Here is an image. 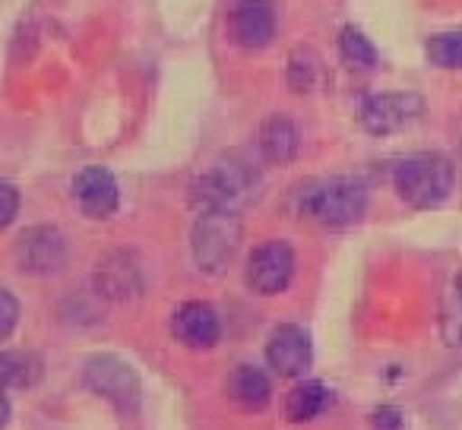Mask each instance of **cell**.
Here are the masks:
<instances>
[{"label":"cell","mask_w":462,"mask_h":430,"mask_svg":"<svg viewBox=\"0 0 462 430\" xmlns=\"http://www.w3.org/2000/svg\"><path fill=\"white\" fill-rule=\"evenodd\" d=\"M428 58H430V64L443 67V70H462V29L430 35Z\"/></svg>","instance_id":"18"},{"label":"cell","mask_w":462,"mask_h":430,"mask_svg":"<svg viewBox=\"0 0 462 430\" xmlns=\"http://www.w3.org/2000/svg\"><path fill=\"white\" fill-rule=\"evenodd\" d=\"M0 206H4V209H0V225L10 228L16 219V212H20V190H16L10 180L0 184Z\"/></svg>","instance_id":"22"},{"label":"cell","mask_w":462,"mask_h":430,"mask_svg":"<svg viewBox=\"0 0 462 430\" xmlns=\"http://www.w3.org/2000/svg\"><path fill=\"white\" fill-rule=\"evenodd\" d=\"M317 79H320V60H314L308 51H298L289 60V86L298 92L317 89Z\"/></svg>","instance_id":"20"},{"label":"cell","mask_w":462,"mask_h":430,"mask_svg":"<svg viewBox=\"0 0 462 430\" xmlns=\"http://www.w3.org/2000/svg\"><path fill=\"white\" fill-rule=\"evenodd\" d=\"M453 291H456V295H459V301H462V272H459V276H456V282H453Z\"/></svg>","instance_id":"24"},{"label":"cell","mask_w":462,"mask_h":430,"mask_svg":"<svg viewBox=\"0 0 462 430\" xmlns=\"http://www.w3.org/2000/svg\"><path fill=\"white\" fill-rule=\"evenodd\" d=\"M301 146V133H298V124L285 114H273L270 121H263L260 127V155H263L270 165H289L298 155Z\"/></svg>","instance_id":"15"},{"label":"cell","mask_w":462,"mask_h":430,"mask_svg":"<svg viewBox=\"0 0 462 430\" xmlns=\"http://www.w3.org/2000/svg\"><path fill=\"white\" fill-rule=\"evenodd\" d=\"M0 377L7 389H26L42 380V358L32 352H4L0 354Z\"/></svg>","instance_id":"17"},{"label":"cell","mask_w":462,"mask_h":430,"mask_svg":"<svg viewBox=\"0 0 462 430\" xmlns=\"http://www.w3.org/2000/svg\"><path fill=\"white\" fill-rule=\"evenodd\" d=\"M245 279L257 295H282L295 279V247L285 241H263L251 251Z\"/></svg>","instance_id":"6"},{"label":"cell","mask_w":462,"mask_h":430,"mask_svg":"<svg viewBox=\"0 0 462 430\" xmlns=\"http://www.w3.org/2000/svg\"><path fill=\"white\" fill-rule=\"evenodd\" d=\"M254 174L251 161L241 155H218L206 171L197 174L190 187V203L197 212H212V209H231L238 212V206L251 197L254 190Z\"/></svg>","instance_id":"1"},{"label":"cell","mask_w":462,"mask_h":430,"mask_svg":"<svg viewBox=\"0 0 462 430\" xmlns=\"http://www.w3.org/2000/svg\"><path fill=\"white\" fill-rule=\"evenodd\" d=\"M7 421H10V398L4 396V424H7Z\"/></svg>","instance_id":"25"},{"label":"cell","mask_w":462,"mask_h":430,"mask_svg":"<svg viewBox=\"0 0 462 430\" xmlns=\"http://www.w3.org/2000/svg\"><path fill=\"white\" fill-rule=\"evenodd\" d=\"M96 285L108 301H134L136 295H143V285H146V272H143L140 257L130 251L108 253L96 272Z\"/></svg>","instance_id":"13"},{"label":"cell","mask_w":462,"mask_h":430,"mask_svg":"<svg viewBox=\"0 0 462 430\" xmlns=\"http://www.w3.org/2000/svg\"><path fill=\"white\" fill-rule=\"evenodd\" d=\"M16 320H20V301H16L14 291H0V335L7 339L16 329Z\"/></svg>","instance_id":"21"},{"label":"cell","mask_w":462,"mask_h":430,"mask_svg":"<svg viewBox=\"0 0 462 430\" xmlns=\"http://www.w3.org/2000/svg\"><path fill=\"white\" fill-rule=\"evenodd\" d=\"M171 335L190 352H209L222 339V320L218 314L203 301H187L174 310L171 316Z\"/></svg>","instance_id":"11"},{"label":"cell","mask_w":462,"mask_h":430,"mask_svg":"<svg viewBox=\"0 0 462 430\" xmlns=\"http://www.w3.org/2000/svg\"><path fill=\"white\" fill-rule=\"evenodd\" d=\"M276 7L270 0H235L228 10V39L241 51H263L276 39Z\"/></svg>","instance_id":"9"},{"label":"cell","mask_w":462,"mask_h":430,"mask_svg":"<svg viewBox=\"0 0 462 430\" xmlns=\"http://www.w3.org/2000/svg\"><path fill=\"white\" fill-rule=\"evenodd\" d=\"M266 361L279 377H304L310 371V361H314L308 329L295 326V323H282L273 329V335L266 339Z\"/></svg>","instance_id":"10"},{"label":"cell","mask_w":462,"mask_h":430,"mask_svg":"<svg viewBox=\"0 0 462 430\" xmlns=\"http://www.w3.org/2000/svg\"><path fill=\"white\" fill-rule=\"evenodd\" d=\"M73 197L83 215L89 219H108L111 212L121 203V190H117V180L108 168L102 165H86L73 178Z\"/></svg>","instance_id":"12"},{"label":"cell","mask_w":462,"mask_h":430,"mask_svg":"<svg viewBox=\"0 0 462 430\" xmlns=\"http://www.w3.org/2000/svg\"><path fill=\"white\" fill-rule=\"evenodd\" d=\"M339 51L358 67H374V64H377V48H374V41L367 39V35H361L355 26H346L339 32Z\"/></svg>","instance_id":"19"},{"label":"cell","mask_w":462,"mask_h":430,"mask_svg":"<svg viewBox=\"0 0 462 430\" xmlns=\"http://www.w3.org/2000/svg\"><path fill=\"white\" fill-rule=\"evenodd\" d=\"M453 184H456L453 161L434 152L409 155V159H402L393 168V187H396L399 199L409 203L411 209L440 206L453 193Z\"/></svg>","instance_id":"2"},{"label":"cell","mask_w":462,"mask_h":430,"mask_svg":"<svg viewBox=\"0 0 462 430\" xmlns=\"http://www.w3.org/2000/svg\"><path fill=\"white\" fill-rule=\"evenodd\" d=\"M228 398L241 411H263L273 398V383L266 377V371H260L254 364L235 367L228 377Z\"/></svg>","instance_id":"14"},{"label":"cell","mask_w":462,"mask_h":430,"mask_svg":"<svg viewBox=\"0 0 462 430\" xmlns=\"http://www.w3.org/2000/svg\"><path fill=\"white\" fill-rule=\"evenodd\" d=\"M329 405V389L320 383V380H304L301 386L289 392L285 398V417L295 424H304V421H314L323 408Z\"/></svg>","instance_id":"16"},{"label":"cell","mask_w":462,"mask_h":430,"mask_svg":"<svg viewBox=\"0 0 462 430\" xmlns=\"http://www.w3.org/2000/svg\"><path fill=\"white\" fill-rule=\"evenodd\" d=\"M374 424H377V427H399L402 415H399L396 408H380L377 415H374Z\"/></svg>","instance_id":"23"},{"label":"cell","mask_w":462,"mask_h":430,"mask_svg":"<svg viewBox=\"0 0 462 430\" xmlns=\"http://www.w3.org/2000/svg\"><path fill=\"white\" fill-rule=\"evenodd\" d=\"M367 190L355 178H327L301 197L304 219L320 228H348L365 215Z\"/></svg>","instance_id":"3"},{"label":"cell","mask_w":462,"mask_h":430,"mask_svg":"<svg viewBox=\"0 0 462 430\" xmlns=\"http://www.w3.org/2000/svg\"><path fill=\"white\" fill-rule=\"evenodd\" d=\"M83 383L105 402L115 405L121 415H134L140 408V377L124 358H115V354L89 358L83 364Z\"/></svg>","instance_id":"5"},{"label":"cell","mask_w":462,"mask_h":430,"mask_svg":"<svg viewBox=\"0 0 462 430\" xmlns=\"http://www.w3.org/2000/svg\"><path fill=\"white\" fill-rule=\"evenodd\" d=\"M421 114H424V102L415 92H377V96H367L358 108L361 127L371 136L399 133V130H405Z\"/></svg>","instance_id":"7"},{"label":"cell","mask_w":462,"mask_h":430,"mask_svg":"<svg viewBox=\"0 0 462 430\" xmlns=\"http://www.w3.org/2000/svg\"><path fill=\"white\" fill-rule=\"evenodd\" d=\"M241 244V222L238 212L212 209L199 212L197 225L190 232V253L193 263L206 276H222L235 260V251Z\"/></svg>","instance_id":"4"},{"label":"cell","mask_w":462,"mask_h":430,"mask_svg":"<svg viewBox=\"0 0 462 430\" xmlns=\"http://www.w3.org/2000/svg\"><path fill=\"white\" fill-rule=\"evenodd\" d=\"M70 260V244L67 238L51 225L29 228L26 234H20L16 241V266H20L26 276L51 279Z\"/></svg>","instance_id":"8"}]
</instances>
